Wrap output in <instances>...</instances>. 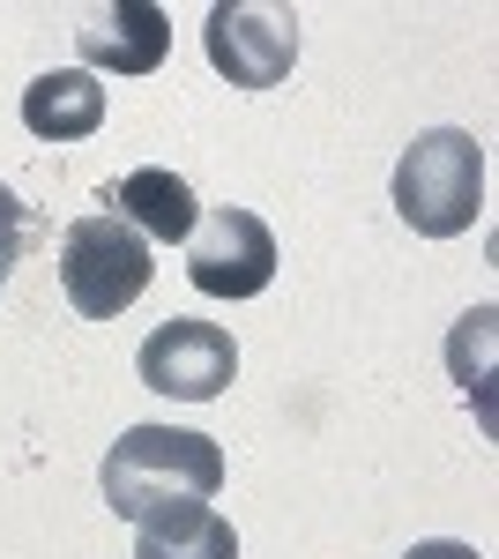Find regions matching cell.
Listing matches in <instances>:
<instances>
[{
	"label": "cell",
	"mask_w": 499,
	"mask_h": 559,
	"mask_svg": "<svg viewBox=\"0 0 499 559\" xmlns=\"http://www.w3.org/2000/svg\"><path fill=\"white\" fill-rule=\"evenodd\" d=\"M134 373H142V388H157L171 403H216L239 381V344L216 321H165L134 350Z\"/></svg>",
	"instance_id": "cell-6"
},
{
	"label": "cell",
	"mask_w": 499,
	"mask_h": 559,
	"mask_svg": "<svg viewBox=\"0 0 499 559\" xmlns=\"http://www.w3.org/2000/svg\"><path fill=\"white\" fill-rule=\"evenodd\" d=\"M403 559H485L477 545H455V537H425V545H411Z\"/></svg>",
	"instance_id": "cell-11"
},
{
	"label": "cell",
	"mask_w": 499,
	"mask_h": 559,
	"mask_svg": "<svg viewBox=\"0 0 499 559\" xmlns=\"http://www.w3.org/2000/svg\"><path fill=\"white\" fill-rule=\"evenodd\" d=\"M150 276H157L150 239L134 224H120L112 210L75 216L60 231V292H68V306L83 321H120L127 306L150 292Z\"/></svg>",
	"instance_id": "cell-3"
},
{
	"label": "cell",
	"mask_w": 499,
	"mask_h": 559,
	"mask_svg": "<svg viewBox=\"0 0 499 559\" xmlns=\"http://www.w3.org/2000/svg\"><path fill=\"white\" fill-rule=\"evenodd\" d=\"M187 276L202 299H253L276 284V231L253 210H209L187 231Z\"/></svg>",
	"instance_id": "cell-5"
},
{
	"label": "cell",
	"mask_w": 499,
	"mask_h": 559,
	"mask_svg": "<svg viewBox=\"0 0 499 559\" xmlns=\"http://www.w3.org/2000/svg\"><path fill=\"white\" fill-rule=\"evenodd\" d=\"M105 202L120 224H134L150 247H187V231H194V187L165 165H142V173H127L120 187H105Z\"/></svg>",
	"instance_id": "cell-8"
},
{
	"label": "cell",
	"mask_w": 499,
	"mask_h": 559,
	"mask_svg": "<svg viewBox=\"0 0 499 559\" xmlns=\"http://www.w3.org/2000/svg\"><path fill=\"white\" fill-rule=\"evenodd\" d=\"M23 128L38 142H83L105 128V83L90 68H52L23 90Z\"/></svg>",
	"instance_id": "cell-9"
},
{
	"label": "cell",
	"mask_w": 499,
	"mask_h": 559,
	"mask_svg": "<svg viewBox=\"0 0 499 559\" xmlns=\"http://www.w3.org/2000/svg\"><path fill=\"white\" fill-rule=\"evenodd\" d=\"M0 231H23V202H15L8 187H0Z\"/></svg>",
	"instance_id": "cell-13"
},
{
	"label": "cell",
	"mask_w": 499,
	"mask_h": 559,
	"mask_svg": "<svg viewBox=\"0 0 499 559\" xmlns=\"http://www.w3.org/2000/svg\"><path fill=\"white\" fill-rule=\"evenodd\" d=\"M15 254H23V231H0V284H8V269H15Z\"/></svg>",
	"instance_id": "cell-12"
},
{
	"label": "cell",
	"mask_w": 499,
	"mask_h": 559,
	"mask_svg": "<svg viewBox=\"0 0 499 559\" xmlns=\"http://www.w3.org/2000/svg\"><path fill=\"white\" fill-rule=\"evenodd\" d=\"M485 210V142L470 128H425L395 165V216L417 239H455Z\"/></svg>",
	"instance_id": "cell-2"
},
{
	"label": "cell",
	"mask_w": 499,
	"mask_h": 559,
	"mask_svg": "<svg viewBox=\"0 0 499 559\" xmlns=\"http://www.w3.org/2000/svg\"><path fill=\"white\" fill-rule=\"evenodd\" d=\"M75 45L90 75H157L171 52V23L157 0H112L75 31Z\"/></svg>",
	"instance_id": "cell-7"
},
{
	"label": "cell",
	"mask_w": 499,
	"mask_h": 559,
	"mask_svg": "<svg viewBox=\"0 0 499 559\" xmlns=\"http://www.w3.org/2000/svg\"><path fill=\"white\" fill-rule=\"evenodd\" d=\"M202 52L231 90H276L298 60V15L269 0H216L202 23Z\"/></svg>",
	"instance_id": "cell-4"
},
{
	"label": "cell",
	"mask_w": 499,
	"mask_h": 559,
	"mask_svg": "<svg viewBox=\"0 0 499 559\" xmlns=\"http://www.w3.org/2000/svg\"><path fill=\"white\" fill-rule=\"evenodd\" d=\"M134 559H239V530L209 500H171L134 522Z\"/></svg>",
	"instance_id": "cell-10"
},
{
	"label": "cell",
	"mask_w": 499,
	"mask_h": 559,
	"mask_svg": "<svg viewBox=\"0 0 499 559\" xmlns=\"http://www.w3.org/2000/svg\"><path fill=\"white\" fill-rule=\"evenodd\" d=\"M224 492V448L187 426H127L105 455V508L142 522L171 500H216Z\"/></svg>",
	"instance_id": "cell-1"
}]
</instances>
